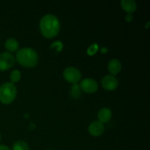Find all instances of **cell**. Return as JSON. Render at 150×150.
Returning a JSON list of instances; mask_svg holds the SVG:
<instances>
[{
    "instance_id": "cell-21",
    "label": "cell",
    "mask_w": 150,
    "mask_h": 150,
    "mask_svg": "<svg viewBox=\"0 0 150 150\" xmlns=\"http://www.w3.org/2000/svg\"><path fill=\"white\" fill-rule=\"evenodd\" d=\"M1 133H0V141H1Z\"/></svg>"
},
{
    "instance_id": "cell-19",
    "label": "cell",
    "mask_w": 150,
    "mask_h": 150,
    "mask_svg": "<svg viewBox=\"0 0 150 150\" xmlns=\"http://www.w3.org/2000/svg\"><path fill=\"white\" fill-rule=\"evenodd\" d=\"M0 150H11L10 149V148L8 147L7 146H6V145H0Z\"/></svg>"
},
{
    "instance_id": "cell-1",
    "label": "cell",
    "mask_w": 150,
    "mask_h": 150,
    "mask_svg": "<svg viewBox=\"0 0 150 150\" xmlns=\"http://www.w3.org/2000/svg\"><path fill=\"white\" fill-rule=\"evenodd\" d=\"M40 30L45 38H54L60 30V22L57 16L51 14L45 15L40 21Z\"/></svg>"
},
{
    "instance_id": "cell-20",
    "label": "cell",
    "mask_w": 150,
    "mask_h": 150,
    "mask_svg": "<svg viewBox=\"0 0 150 150\" xmlns=\"http://www.w3.org/2000/svg\"><path fill=\"white\" fill-rule=\"evenodd\" d=\"M108 52V48H105V47H103V48H101V53L102 54H106Z\"/></svg>"
},
{
    "instance_id": "cell-13",
    "label": "cell",
    "mask_w": 150,
    "mask_h": 150,
    "mask_svg": "<svg viewBox=\"0 0 150 150\" xmlns=\"http://www.w3.org/2000/svg\"><path fill=\"white\" fill-rule=\"evenodd\" d=\"M70 95H71L72 98L75 100L79 99L81 95V89L80 86L78 83H74L73 84L71 87V90H70Z\"/></svg>"
},
{
    "instance_id": "cell-6",
    "label": "cell",
    "mask_w": 150,
    "mask_h": 150,
    "mask_svg": "<svg viewBox=\"0 0 150 150\" xmlns=\"http://www.w3.org/2000/svg\"><path fill=\"white\" fill-rule=\"evenodd\" d=\"M80 88L81 91L88 94L95 93L98 89V83L95 79L86 78L83 79L80 83Z\"/></svg>"
},
{
    "instance_id": "cell-8",
    "label": "cell",
    "mask_w": 150,
    "mask_h": 150,
    "mask_svg": "<svg viewBox=\"0 0 150 150\" xmlns=\"http://www.w3.org/2000/svg\"><path fill=\"white\" fill-rule=\"evenodd\" d=\"M105 130V127L103 123L100 122L99 121H94L89 124L88 127V131L89 134L95 137H99Z\"/></svg>"
},
{
    "instance_id": "cell-2",
    "label": "cell",
    "mask_w": 150,
    "mask_h": 150,
    "mask_svg": "<svg viewBox=\"0 0 150 150\" xmlns=\"http://www.w3.org/2000/svg\"><path fill=\"white\" fill-rule=\"evenodd\" d=\"M16 60L20 65L25 67H33L38 62V54L35 49L24 47L18 50L16 54Z\"/></svg>"
},
{
    "instance_id": "cell-9",
    "label": "cell",
    "mask_w": 150,
    "mask_h": 150,
    "mask_svg": "<svg viewBox=\"0 0 150 150\" xmlns=\"http://www.w3.org/2000/svg\"><path fill=\"white\" fill-rule=\"evenodd\" d=\"M108 70L110 75L115 76L122 70V63L117 59H112L108 63Z\"/></svg>"
},
{
    "instance_id": "cell-17",
    "label": "cell",
    "mask_w": 150,
    "mask_h": 150,
    "mask_svg": "<svg viewBox=\"0 0 150 150\" xmlns=\"http://www.w3.org/2000/svg\"><path fill=\"white\" fill-rule=\"evenodd\" d=\"M63 47H64V45H63L62 42L59 40H57L55 42H53L51 45V48L52 49L55 50L57 52H60L63 50Z\"/></svg>"
},
{
    "instance_id": "cell-22",
    "label": "cell",
    "mask_w": 150,
    "mask_h": 150,
    "mask_svg": "<svg viewBox=\"0 0 150 150\" xmlns=\"http://www.w3.org/2000/svg\"><path fill=\"white\" fill-rule=\"evenodd\" d=\"M46 150H51V149H46Z\"/></svg>"
},
{
    "instance_id": "cell-4",
    "label": "cell",
    "mask_w": 150,
    "mask_h": 150,
    "mask_svg": "<svg viewBox=\"0 0 150 150\" xmlns=\"http://www.w3.org/2000/svg\"><path fill=\"white\" fill-rule=\"evenodd\" d=\"M62 76L67 82L73 84L78 83L82 77V74L80 70L74 67H68L64 69Z\"/></svg>"
},
{
    "instance_id": "cell-15",
    "label": "cell",
    "mask_w": 150,
    "mask_h": 150,
    "mask_svg": "<svg viewBox=\"0 0 150 150\" xmlns=\"http://www.w3.org/2000/svg\"><path fill=\"white\" fill-rule=\"evenodd\" d=\"M21 79V73L18 70H14L11 72L10 76V79L11 83H16L18 82Z\"/></svg>"
},
{
    "instance_id": "cell-5",
    "label": "cell",
    "mask_w": 150,
    "mask_h": 150,
    "mask_svg": "<svg viewBox=\"0 0 150 150\" xmlns=\"http://www.w3.org/2000/svg\"><path fill=\"white\" fill-rule=\"evenodd\" d=\"M16 59L10 52H3L0 54V71H6L14 66Z\"/></svg>"
},
{
    "instance_id": "cell-3",
    "label": "cell",
    "mask_w": 150,
    "mask_h": 150,
    "mask_svg": "<svg viewBox=\"0 0 150 150\" xmlns=\"http://www.w3.org/2000/svg\"><path fill=\"white\" fill-rule=\"evenodd\" d=\"M17 95V89L14 83L5 82L0 86V102L5 105L12 103Z\"/></svg>"
},
{
    "instance_id": "cell-11",
    "label": "cell",
    "mask_w": 150,
    "mask_h": 150,
    "mask_svg": "<svg viewBox=\"0 0 150 150\" xmlns=\"http://www.w3.org/2000/svg\"><path fill=\"white\" fill-rule=\"evenodd\" d=\"M98 121L101 123H106L111 120L112 117L111 110L108 108H103L99 111L98 114Z\"/></svg>"
},
{
    "instance_id": "cell-12",
    "label": "cell",
    "mask_w": 150,
    "mask_h": 150,
    "mask_svg": "<svg viewBox=\"0 0 150 150\" xmlns=\"http://www.w3.org/2000/svg\"><path fill=\"white\" fill-rule=\"evenodd\" d=\"M4 47L9 52H16L18 51L19 48V44L17 40L15 38H8L5 41L4 43Z\"/></svg>"
},
{
    "instance_id": "cell-10",
    "label": "cell",
    "mask_w": 150,
    "mask_h": 150,
    "mask_svg": "<svg viewBox=\"0 0 150 150\" xmlns=\"http://www.w3.org/2000/svg\"><path fill=\"white\" fill-rule=\"evenodd\" d=\"M122 8L127 14H133L137 9V4L134 0H122L120 2Z\"/></svg>"
},
{
    "instance_id": "cell-18",
    "label": "cell",
    "mask_w": 150,
    "mask_h": 150,
    "mask_svg": "<svg viewBox=\"0 0 150 150\" xmlns=\"http://www.w3.org/2000/svg\"><path fill=\"white\" fill-rule=\"evenodd\" d=\"M125 19L126 21H127V22L132 21L133 19V14H127L125 16Z\"/></svg>"
},
{
    "instance_id": "cell-16",
    "label": "cell",
    "mask_w": 150,
    "mask_h": 150,
    "mask_svg": "<svg viewBox=\"0 0 150 150\" xmlns=\"http://www.w3.org/2000/svg\"><path fill=\"white\" fill-rule=\"evenodd\" d=\"M98 49H99V45H98V44L93 43L87 48L86 53H87V54L89 56H94L95 54H96L97 52H98Z\"/></svg>"
},
{
    "instance_id": "cell-14",
    "label": "cell",
    "mask_w": 150,
    "mask_h": 150,
    "mask_svg": "<svg viewBox=\"0 0 150 150\" xmlns=\"http://www.w3.org/2000/svg\"><path fill=\"white\" fill-rule=\"evenodd\" d=\"M13 150H29V147L26 142L20 140L13 144Z\"/></svg>"
},
{
    "instance_id": "cell-7",
    "label": "cell",
    "mask_w": 150,
    "mask_h": 150,
    "mask_svg": "<svg viewBox=\"0 0 150 150\" xmlns=\"http://www.w3.org/2000/svg\"><path fill=\"white\" fill-rule=\"evenodd\" d=\"M119 84L117 78L111 75H107L104 76L101 80V85L105 90L113 91L115 90Z\"/></svg>"
}]
</instances>
